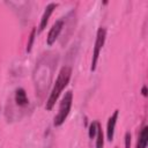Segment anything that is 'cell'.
I'll use <instances>...</instances> for the list:
<instances>
[{
	"instance_id": "1",
	"label": "cell",
	"mask_w": 148,
	"mask_h": 148,
	"mask_svg": "<svg viewBox=\"0 0 148 148\" xmlns=\"http://www.w3.org/2000/svg\"><path fill=\"white\" fill-rule=\"evenodd\" d=\"M71 76H72V68L68 67V66H64L60 69L58 76H57V80H56V82L53 84V88H52V90L50 92V96H49V98L46 101L45 109L47 111L52 110V108L54 106L56 102L58 101L60 94L67 87V84H68V82L71 80Z\"/></svg>"
},
{
	"instance_id": "2",
	"label": "cell",
	"mask_w": 148,
	"mask_h": 148,
	"mask_svg": "<svg viewBox=\"0 0 148 148\" xmlns=\"http://www.w3.org/2000/svg\"><path fill=\"white\" fill-rule=\"evenodd\" d=\"M72 103H73V92H72V90H68L62 96L61 102L59 104V111L54 117L53 125L56 127L61 126L65 123V120L67 119V117L69 114V111H71V108H72Z\"/></svg>"
},
{
	"instance_id": "3",
	"label": "cell",
	"mask_w": 148,
	"mask_h": 148,
	"mask_svg": "<svg viewBox=\"0 0 148 148\" xmlns=\"http://www.w3.org/2000/svg\"><path fill=\"white\" fill-rule=\"evenodd\" d=\"M105 37H106V30L105 28L101 27L97 30L96 34V39H95V45H94V51H92V59H91V65H90V71L95 72L96 66H97V61L99 58V53L101 50L103 49V45L105 43Z\"/></svg>"
},
{
	"instance_id": "4",
	"label": "cell",
	"mask_w": 148,
	"mask_h": 148,
	"mask_svg": "<svg viewBox=\"0 0 148 148\" xmlns=\"http://www.w3.org/2000/svg\"><path fill=\"white\" fill-rule=\"evenodd\" d=\"M62 28H64V20H58V21H56L53 23V25L51 27V29H50V31L47 34V37H46V44L49 46L54 44V42L59 37Z\"/></svg>"
},
{
	"instance_id": "5",
	"label": "cell",
	"mask_w": 148,
	"mask_h": 148,
	"mask_svg": "<svg viewBox=\"0 0 148 148\" xmlns=\"http://www.w3.org/2000/svg\"><path fill=\"white\" fill-rule=\"evenodd\" d=\"M118 116H119V111H118V110H114V112L111 114V117H110L109 120H108V124H106V139H108L109 141H112V140H113V136H114V128H116V124H117Z\"/></svg>"
},
{
	"instance_id": "6",
	"label": "cell",
	"mask_w": 148,
	"mask_h": 148,
	"mask_svg": "<svg viewBox=\"0 0 148 148\" xmlns=\"http://www.w3.org/2000/svg\"><path fill=\"white\" fill-rule=\"evenodd\" d=\"M57 6H58L57 3L51 2V3H49V5L45 7V10H44V13H43V15H42L40 23H39V32H42V31L46 28V24H47V22H49V20H50V16H51V14L53 13V10L56 9Z\"/></svg>"
},
{
	"instance_id": "7",
	"label": "cell",
	"mask_w": 148,
	"mask_h": 148,
	"mask_svg": "<svg viewBox=\"0 0 148 148\" xmlns=\"http://www.w3.org/2000/svg\"><path fill=\"white\" fill-rule=\"evenodd\" d=\"M148 142V126H143L138 136V142L135 148H146Z\"/></svg>"
},
{
	"instance_id": "8",
	"label": "cell",
	"mask_w": 148,
	"mask_h": 148,
	"mask_svg": "<svg viewBox=\"0 0 148 148\" xmlns=\"http://www.w3.org/2000/svg\"><path fill=\"white\" fill-rule=\"evenodd\" d=\"M15 102L20 106H24V105L28 104L29 101H28V97H27V92L23 88L16 89V91H15Z\"/></svg>"
},
{
	"instance_id": "9",
	"label": "cell",
	"mask_w": 148,
	"mask_h": 148,
	"mask_svg": "<svg viewBox=\"0 0 148 148\" xmlns=\"http://www.w3.org/2000/svg\"><path fill=\"white\" fill-rule=\"evenodd\" d=\"M104 147V134L102 131V126L99 123H97V132H96V148H103Z\"/></svg>"
},
{
	"instance_id": "10",
	"label": "cell",
	"mask_w": 148,
	"mask_h": 148,
	"mask_svg": "<svg viewBox=\"0 0 148 148\" xmlns=\"http://www.w3.org/2000/svg\"><path fill=\"white\" fill-rule=\"evenodd\" d=\"M35 37H36V28L34 27L31 29V32H30V36H29V42L27 44V52L29 53L31 51V47H32V44H34V40H35Z\"/></svg>"
},
{
	"instance_id": "11",
	"label": "cell",
	"mask_w": 148,
	"mask_h": 148,
	"mask_svg": "<svg viewBox=\"0 0 148 148\" xmlns=\"http://www.w3.org/2000/svg\"><path fill=\"white\" fill-rule=\"evenodd\" d=\"M97 123L98 121H92L90 125H89V130H88V134H89V138L92 139L96 136V132H97Z\"/></svg>"
},
{
	"instance_id": "12",
	"label": "cell",
	"mask_w": 148,
	"mask_h": 148,
	"mask_svg": "<svg viewBox=\"0 0 148 148\" xmlns=\"http://www.w3.org/2000/svg\"><path fill=\"white\" fill-rule=\"evenodd\" d=\"M131 147V134L127 132L125 134V148H130Z\"/></svg>"
},
{
	"instance_id": "13",
	"label": "cell",
	"mask_w": 148,
	"mask_h": 148,
	"mask_svg": "<svg viewBox=\"0 0 148 148\" xmlns=\"http://www.w3.org/2000/svg\"><path fill=\"white\" fill-rule=\"evenodd\" d=\"M142 95H143V96H147V87H146V86L142 87Z\"/></svg>"
}]
</instances>
